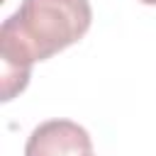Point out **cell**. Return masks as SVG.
Wrapping results in <instances>:
<instances>
[{"mask_svg": "<svg viewBox=\"0 0 156 156\" xmlns=\"http://www.w3.org/2000/svg\"><path fill=\"white\" fill-rule=\"evenodd\" d=\"M24 156H93V141L78 122L49 119L34 127Z\"/></svg>", "mask_w": 156, "mask_h": 156, "instance_id": "7a4b0ae2", "label": "cell"}, {"mask_svg": "<svg viewBox=\"0 0 156 156\" xmlns=\"http://www.w3.org/2000/svg\"><path fill=\"white\" fill-rule=\"evenodd\" d=\"M88 0H22L0 27L2 102H10L29 83L32 66L76 44L90 29Z\"/></svg>", "mask_w": 156, "mask_h": 156, "instance_id": "6da1fadb", "label": "cell"}, {"mask_svg": "<svg viewBox=\"0 0 156 156\" xmlns=\"http://www.w3.org/2000/svg\"><path fill=\"white\" fill-rule=\"evenodd\" d=\"M139 2H144V5H156V0H139Z\"/></svg>", "mask_w": 156, "mask_h": 156, "instance_id": "3957f363", "label": "cell"}]
</instances>
